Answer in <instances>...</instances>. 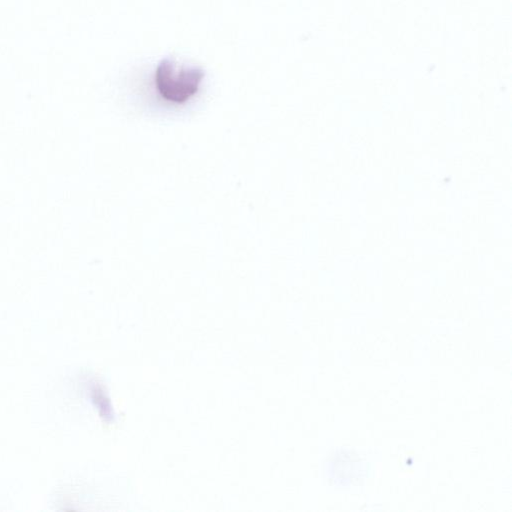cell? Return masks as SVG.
Listing matches in <instances>:
<instances>
[{
	"label": "cell",
	"instance_id": "cell-1",
	"mask_svg": "<svg viewBox=\"0 0 512 512\" xmlns=\"http://www.w3.org/2000/svg\"><path fill=\"white\" fill-rule=\"evenodd\" d=\"M204 73L195 67H178L171 60H163L155 72V85L168 101L183 103L198 91Z\"/></svg>",
	"mask_w": 512,
	"mask_h": 512
}]
</instances>
